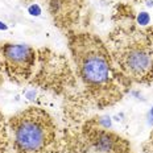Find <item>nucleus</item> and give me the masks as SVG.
Here are the masks:
<instances>
[{"label":"nucleus","mask_w":153,"mask_h":153,"mask_svg":"<svg viewBox=\"0 0 153 153\" xmlns=\"http://www.w3.org/2000/svg\"><path fill=\"white\" fill-rule=\"evenodd\" d=\"M69 49L88 100L99 108L119 102L132 82L119 70L107 45L91 33H70Z\"/></svg>","instance_id":"1"},{"label":"nucleus","mask_w":153,"mask_h":153,"mask_svg":"<svg viewBox=\"0 0 153 153\" xmlns=\"http://www.w3.org/2000/svg\"><path fill=\"white\" fill-rule=\"evenodd\" d=\"M107 48L115 63L131 82H153V46L145 30L136 25H119L108 34Z\"/></svg>","instance_id":"2"},{"label":"nucleus","mask_w":153,"mask_h":153,"mask_svg":"<svg viewBox=\"0 0 153 153\" xmlns=\"http://www.w3.org/2000/svg\"><path fill=\"white\" fill-rule=\"evenodd\" d=\"M13 153H63L65 140L45 110L29 107L8 120Z\"/></svg>","instance_id":"3"},{"label":"nucleus","mask_w":153,"mask_h":153,"mask_svg":"<svg viewBox=\"0 0 153 153\" xmlns=\"http://www.w3.org/2000/svg\"><path fill=\"white\" fill-rule=\"evenodd\" d=\"M76 153H131V145L117 133L102 127L99 117L88 120L75 136Z\"/></svg>","instance_id":"4"},{"label":"nucleus","mask_w":153,"mask_h":153,"mask_svg":"<svg viewBox=\"0 0 153 153\" xmlns=\"http://www.w3.org/2000/svg\"><path fill=\"white\" fill-rule=\"evenodd\" d=\"M5 74L15 83H25L33 76L37 63V50L23 44H3Z\"/></svg>","instance_id":"5"},{"label":"nucleus","mask_w":153,"mask_h":153,"mask_svg":"<svg viewBox=\"0 0 153 153\" xmlns=\"http://www.w3.org/2000/svg\"><path fill=\"white\" fill-rule=\"evenodd\" d=\"M38 54L41 58V69L36 75V83L38 86L56 90L68 82V79L71 76L68 61H65L59 54L50 53L45 49L40 50Z\"/></svg>","instance_id":"6"},{"label":"nucleus","mask_w":153,"mask_h":153,"mask_svg":"<svg viewBox=\"0 0 153 153\" xmlns=\"http://www.w3.org/2000/svg\"><path fill=\"white\" fill-rule=\"evenodd\" d=\"M78 12V0H52V13L58 25H73Z\"/></svg>","instance_id":"7"},{"label":"nucleus","mask_w":153,"mask_h":153,"mask_svg":"<svg viewBox=\"0 0 153 153\" xmlns=\"http://www.w3.org/2000/svg\"><path fill=\"white\" fill-rule=\"evenodd\" d=\"M11 146V136H9L8 122L4 115L0 112V153H8Z\"/></svg>","instance_id":"8"},{"label":"nucleus","mask_w":153,"mask_h":153,"mask_svg":"<svg viewBox=\"0 0 153 153\" xmlns=\"http://www.w3.org/2000/svg\"><path fill=\"white\" fill-rule=\"evenodd\" d=\"M3 44H0V85L5 81V68H4V59H3V49H1Z\"/></svg>","instance_id":"9"},{"label":"nucleus","mask_w":153,"mask_h":153,"mask_svg":"<svg viewBox=\"0 0 153 153\" xmlns=\"http://www.w3.org/2000/svg\"><path fill=\"white\" fill-rule=\"evenodd\" d=\"M149 21H151V17H149V15L146 13V12H140L137 15V24L139 25L145 27V25L149 24Z\"/></svg>","instance_id":"10"},{"label":"nucleus","mask_w":153,"mask_h":153,"mask_svg":"<svg viewBox=\"0 0 153 153\" xmlns=\"http://www.w3.org/2000/svg\"><path fill=\"white\" fill-rule=\"evenodd\" d=\"M28 12H29L32 16H40V13H41V8L38 7L37 4H33V5H30V7L28 8Z\"/></svg>","instance_id":"11"},{"label":"nucleus","mask_w":153,"mask_h":153,"mask_svg":"<svg viewBox=\"0 0 153 153\" xmlns=\"http://www.w3.org/2000/svg\"><path fill=\"white\" fill-rule=\"evenodd\" d=\"M145 33H146V36H148L149 41H151V44H152V46H153V27L148 28V29H145Z\"/></svg>","instance_id":"12"},{"label":"nucleus","mask_w":153,"mask_h":153,"mask_svg":"<svg viewBox=\"0 0 153 153\" xmlns=\"http://www.w3.org/2000/svg\"><path fill=\"white\" fill-rule=\"evenodd\" d=\"M148 123L151 124V126H153V107L151 108V112L148 115Z\"/></svg>","instance_id":"13"},{"label":"nucleus","mask_w":153,"mask_h":153,"mask_svg":"<svg viewBox=\"0 0 153 153\" xmlns=\"http://www.w3.org/2000/svg\"><path fill=\"white\" fill-rule=\"evenodd\" d=\"M0 30H7V25L0 21Z\"/></svg>","instance_id":"14"}]
</instances>
